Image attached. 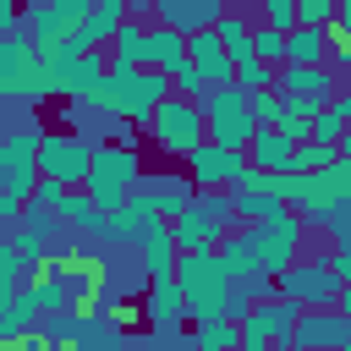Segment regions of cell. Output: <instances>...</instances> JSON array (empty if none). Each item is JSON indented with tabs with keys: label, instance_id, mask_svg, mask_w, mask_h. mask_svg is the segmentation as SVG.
Segmentation results:
<instances>
[{
	"label": "cell",
	"instance_id": "cell-10",
	"mask_svg": "<svg viewBox=\"0 0 351 351\" xmlns=\"http://www.w3.org/2000/svg\"><path fill=\"white\" fill-rule=\"evenodd\" d=\"M291 346H307V351L351 346V318H346V307H302L296 324H291Z\"/></svg>",
	"mask_w": 351,
	"mask_h": 351
},
{
	"label": "cell",
	"instance_id": "cell-37",
	"mask_svg": "<svg viewBox=\"0 0 351 351\" xmlns=\"http://www.w3.org/2000/svg\"><path fill=\"white\" fill-rule=\"evenodd\" d=\"M16 285H22V263H16V252H11V241H0V307L16 296Z\"/></svg>",
	"mask_w": 351,
	"mask_h": 351
},
{
	"label": "cell",
	"instance_id": "cell-22",
	"mask_svg": "<svg viewBox=\"0 0 351 351\" xmlns=\"http://www.w3.org/2000/svg\"><path fill=\"white\" fill-rule=\"evenodd\" d=\"M55 219H60V225H71V230H82V236H104V208H93V197H88V192H77V186L60 197Z\"/></svg>",
	"mask_w": 351,
	"mask_h": 351
},
{
	"label": "cell",
	"instance_id": "cell-9",
	"mask_svg": "<svg viewBox=\"0 0 351 351\" xmlns=\"http://www.w3.org/2000/svg\"><path fill=\"white\" fill-rule=\"evenodd\" d=\"M88 143L71 132H38V176L60 181V186H82L88 181Z\"/></svg>",
	"mask_w": 351,
	"mask_h": 351
},
{
	"label": "cell",
	"instance_id": "cell-8",
	"mask_svg": "<svg viewBox=\"0 0 351 351\" xmlns=\"http://www.w3.org/2000/svg\"><path fill=\"white\" fill-rule=\"evenodd\" d=\"M203 132H208V143H219V148H247V137L258 132V121L247 115V93L241 88H208V99H203Z\"/></svg>",
	"mask_w": 351,
	"mask_h": 351
},
{
	"label": "cell",
	"instance_id": "cell-38",
	"mask_svg": "<svg viewBox=\"0 0 351 351\" xmlns=\"http://www.w3.org/2000/svg\"><path fill=\"white\" fill-rule=\"evenodd\" d=\"M274 110H280V93H274V88H252V93H247V115H252L258 126H274Z\"/></svg>",
	"mask_w": 351,
	"mask_h": 351
},
{
	"label": "cell",
	"instance_id": "cell-29",
	"mask_svg": "<svg viewBox=\"0 0 351 351\" xmlns=\"http://www.w3.org/2000/svg\"><path fill=\"white\" fill-rule=\"evenodd\" d=\"M77 329H82V313H77V307H71V302H66V307H60V313H49V324H44V335H38V340H44V346H49V351H66V346H71V335H77Z\"/></svg>",
	"mask_w": 351,
	"mask_h": 351
},
{
	"label": "cell",
	"instance_id": "cell-28",
	"mask_svg": "<svg viewBox=\"0 0 351 351\" xmlns=\"http://www.w3.org/2000/svg\"><path fill=\"white\" fill-rule=\"evenodd\" d=\"M236 340H241V335H236V318H225V313L192 324V346H197V351H225V346H236Z\"/></svg>",
	"mask_w": 351,
	"mask_h": 351
},
{
	"label": "cell",
	"instance_id": "cell-36",
	"mask_svg": "<svg viewBox=\"0 0 351 351\" xmlns=\"http://www.w3.org/2000/svg\"><path fill=\"white\" fill-rule=\"evenodd\" d=\"M340 0H296V27H329Z\"/></svg>",
	"mask_w": 351,
	"mask_h": 351
},
{
	"label": "cell",
	"instance_id": "cell-17",
	"mask_svg": "<svg viewBox=\"0 0 351 351\" xmlns=\"http://www.w3.org/2000/svg\"><path fill=\"white\" fill-rule=\"evenodd\" d=\"M291 148H296L291 137H280L274 126H258V132L247 137V148H241V154H247V165H252V170H291Z\"/></svg>",
	"mask_w": 351,
	"mask_h": 351
},
{
	"label": "cell",
	"instance_id": "cell-35",
	"mask_svg": "<svg viewBox=\"0 0 351 351\" xmlns=\"http://www.w3.org/2000/svg\"><path fill=\"white\" fill-rule=\"evenodd\" d=\"M252 22H263V27H274V33H291V27H296V0H263V11H258Z\"/></svg>",
	"mask_w": 351,
	"mask_h": 351
},
{
	"label": "cell",
	"instance_id": "cell-23",
	"mask_svg": "<svg viewBox=\"0 0 351 351\" xmlns=\"http://www.w3.org/2000/svg\"><path fill=\"white\" fill-rule=\"evenodd\" d=\"M137 247H143V258H148V280H159V274H170V269H176V241H170V225H165V219L143 225Z\"/></svg>",
	"mask_w": 351,
	"mask_h": 351
},
{
	"label": "cell",
	"instance_id": "cell-44",
	"mask_svg": "<svg viewBox=\"0 0 351 351\" xmlns=\"http://www.w3.org/2000/svg\"><path fill=\"white\" fill-rule=\"evenodd\" d=\"M225 351H252V346H241V340H236V346H225Z\"/></svg>",
	"mask_w": 351,
	"mask_h": 351
},
{
	"label": "cell",
	"instance_id": "cell-5",
	"mask_svg": "<svg viewBox=\"0 0 351 351\" xmlns=\"http://www.w3.org/2000/svg\"><path fill=\"white\" fill-rule=\"evenodd\" d=\"M0 93H5V99H22V104H44V99H49L44 60H38L33 38L16 33V27L0 38Z\"/></svg>",
	"mask_w": 351,
	"mask_h": 351
},
{
	"label": "cell",
	"instance_id": "cell-1",
	"mask_svg": "<svg viewBox=\"0 0 351 351\" xmlns=\"http://www.w3.org/2000/svg\"><path fill=\"white\" fill-rule=\"evenodd\" d=\"M280 203L291 214H307L313 225H324L329 214H340L351 203V159H335L324 170H280Z\"/></svg>",
	"mask_w": 351,
	"mask_h": 351
},
{
	"label": "cell",
	"instance_id": "cell-19",
	"mask_svg": "<svg viewBox=\"0 0 351 351\" xmlns=\"http://www.w3.org/2000/svg\"><path fill=\"white\" fill-rule=\"evenodd\" d=\"M143 38H148V66H154V71H165V77H170V71H181V66H186V33H176V27H165V22H159V27H148Z\"/></svg>",
	"mask_w": 351,
	"mask_h": 351
},
{
	"label": "cell",
	"instance_id": "cell-41",
	"mask_svg": "<svg viewBox=\"0 0 351 351\" xmlns=\"http://www.w3.org/2000/svg\"><path fill=\"white\" fill-rule=\"evenodd\" d=\"M11 346H16V351H49V346H44L38 335H22V340H11Z\"/></svg>",
	"mask_w": 351,
	"mask_h": 351
},
{
	"label": "cell",
	"instance_id": "cell-42",
	"mask_svg": "<svg viewBox=\"0 0 351 351\" xmlns=\"http://www.w3.org/2000/svg\"><path fill=\"white\" fill-rule=\"evenodd\" d=\"M165 351H197L192 340H165Z\"/></svg>",
	"mask_w": 351,
	"mask_h": 351
},
{
	"label": "cell",
	"instance_id": "cell-31",
	"mask_svg": "<svg viewBox=\"0 0 351 351\" xmlns=\"http://www.w3.org/2000/svg\"><path fill=\"white\" fill-rule=\"evenodd\" d=\"M11 241V252H16V263H22V274L33 269V263H44V247H49V236L44 230H33V225H22L16 236H5Z\"/></svg>",
	"mask_w": 351,
	"mask_h": 351
},
{
	"label": "cell",
	"instance_id": "cell-15",
	"mask_svg": "<svg viewBox=\"0 0 351 351\" xmlns=\"http://www.w3.org/2000/svg\"><path fill=\"white\" fill-rule=\"evenodd\" d=\"M181 318H186L181 285H176L170 274H159V280H154V291H148V324H154V335H176V329H181Z\"/></svg>",
	"mask_w": 351,
	"mask_h": 351
},
{
	"label": "cell",
	"instance_id": "cell-11",
	"mask_svg": "<svg viewBox=\"0 0 351 351\" xmlns=\"http://www.w3.org/2000/svg\"><path fill=\"white\" fill-rule=\"evenodd\" d=\"M137 176H143V159L132 143H93L82 186H137Z\"/></svg>",
	"mask_w": 351,
	"mask_h": 351
},
{
	"label": "cell",
	"instance_id": "cell-45",
	"mask_svg": "<svg viewBox=\"0 0 351 351\" xmlns=\"http://www.w3.org/2000/svg\"><path fill=\"white\" fill-rule=\"evenodd\" d=\"M214 5H241V0H214Z\"/></svg>",
	"mask_w": 351,
	"mask_h": 351
},
{
	"label": "cell",
	"instance_id": "cell-39",
	"mask_svg": "<svg viewBox=\"0 0 351 351\" xmlns=\"http://www.w3.org/2000/svg\"><path fill=\"white\" fill-rule=\"evenodd\" d=\"M66 192H71V186H60V181H49V176H38V181H33V192H27V203H33V208H49V214H55Z\"/></svg>",
	"mask_w": 351,
	"mask_h": 351
},
{
	"label": "cell",
	"instance_id": "cell-43",
	"mask_svg": "<svg viewBox=\"0 0 351 351\" xmlns=\"http://www.w3.org/2000/svg\"><path fill=\"white\" fill-rule=\"evenodd\" d=\"M5 104H11V99H5V93H0V132H5Z\"/></svg>",
	"mask_w": 351,
	"mask_h": 351
},
{
	"label": "cell",
	"instance_id": "cell-6",
	"mask_svg": "<svg viewBox=\"0 0 351 351\" xmlns=\"http://www.w3.org/2000/svg\"><path fill=\"white\" fill-rule=\"evenodd\" d=\"M340 291H346V280L335 274L329 252H313L307 263L296 258V263H285V269L274 274V296H291V302H302V307H335Z\"/></svg>",
	"mask_w": 351,
	"mask_h": 351
},
{
	"label": "cell",
	"instance_id": "cell-26",
	"mask_svg": "<svg viewBox=\"0 0 351 351\" xmlns=\"http://www.w3.org/2000/svg\"><path fill=\"white\" fill-rule=\"evenodd\" d=\"M285 60L291 66H318L324 60V27H291L285 33Z\"/></svg>",
	"mask_w": 351,
	"mask_h": 351
},
{
	"label": "cell",
	"instance_id": "cell-46",
	"mask_svg": "<svg viewBox=\"0 0 351 351\" xmlns=\"http://www.w3.org/2000/svg\"><path fill=\"white\" fill-rule=\"evenodd\" d=\"M5 33H11V27H0V38H5Z\"/></svg>",
	"mask_w": 351,
	"mask_h": 351
},
{
	"label": "cell",
	"instance_id": "cell-3",
	"mask_svg": "<svg viewBox=\"0 0 351 351\" xmlns=\"http://www.w3.org/2000/svg\"><path fill=\"white\" fill-rule=\"evenodd\" d=\"M104 82H110V93H115V121H132L137 132L148 126L154 104L170 93V77L154 71V66H121V60H110V66H104Z\"/></svg>",
	"mask_w": 351,
	"mask_h": 351
},
{
	"label": "cell",
	"instance_id": "cell-25",
	"mask_svg": "<svg viewBox=\"0 0 351 351\" xmlns=\"http://www.w3.org/2000/svg\"><path fill=\"white\" fill-rule=\"evenodd\" d=\"M148 27L143 22H121L115 33H110V60H121V66H148V38H143Z\"/></svg>",
	"mask_w": 351,
	"mask_h": 351
},
{
	"label": "cell",
	"instance_id": "cell-27",
	"mask_svg": "<svg viewBox=\"0 0 351 351\" xmlns=\"http://www.w3.org/2000/svg\"><path fill=\"white\" fill-rule=\"evenodd\" d=\"M230 192V186H225ZM285 203L280 197H269V192H230V214H236V225L247 219V225H258V219H274Z\"/></svg>",
	"mask_w": 351,
	"mask_h": 351
},
{
	"label": "cell",
	"instance_id": "cell-13",
	"mask_svg": "<svg viewBox=\"0 0 351 351\" xmlns=\"http://www.w3.org/2000/svg\"><path fill=\"white\" fill-rule=\"evenodd\" d=\"M340 88V71L335 66H291V60H280L274 66V93H302V99H313V104H324L329 93Z\"/></svg>",
	"mask_w": 351,
	"mask_h": 351
},
{
	"label": "cell",
	"instance_id": "cell-16",
	"mask_svg": "<svg viewBox=\"0 0 351 351\" xmlns=\"http://www.w3.org/2000/svg\"><path fill=\"white\" fill-rule=\"evenodd\" d=\"M148 5H154V16H159L165 27H176V33H197V27H208V22L219 16L214 0H148Z\"/></svg>",
	"mask_w": 351,
	"mask_h": 351
},
{
	"label": "cell",
	"instance_id": "cell-40",
	"mask_svg": "<svg viewBox=\"0 0 351 351\" xmlns=\"http://www.w3.org/2000/svg\"><path fill=\"white\" fill-rule=\"evenodd\" d=\"M16 16H22V0H0V27H16Z\"/></svg>",
	"mask_w": 351,
	"mask_h": 351
},
{
	"label": "cell",
	"instance_id": "cell-21",
	"mask_svg": "<svg viewBox=\"0 0 351 351\" xmlns=\"http://www.w3.org/2000/svg\"><path fill=\"white\" fill-rule=\"evenodd\" d=\"M121 324L110 313H82V329L71 335V351H121Z\"/></svg>",
	"mask_w": 351,
	"mask_h": 351
},
{
	"label": "cell",
	"instance_id": "cell-2",
	"mask_svg": "<svg viewBox=\"0 0 351 351\" xmlns=\"http://www.w3.org/2000/svg\"><path fill=\"white\" fill-rule=\"evenodd\" d=\"M170 280L181 285V302H186L192 324H197V318H219V313H225L230 274H225V263H219V252H214V247H203V252H176Z\"/></svg>",
	"mask_w": 351,
	"mask_h": 351
},
{
	"label": "cell",
	"instance_id": "cell-14",
	"mask_svg": "<svg viewBox=\"0 0 351 351\" xmlns=\"http://www.w3.org/2000/svg\"><path fill=\"white\" fill-rule=\"evenodd\" d=\"M186 66H192L208 88H225V82H230V55H225V44L214 38V27L186 33Z\"/></svg>",
	"mask_w": 351,
	"mask_h": 351
},
{
	"label": "cell",
	"instance_id": "cell-32",
	"mask_svg": "<svg viewBox=\"0 0 351 351\" xmlns=\"http://www.w3.org/2000/svg\"><path fill=\"white\" fill-rule=\"evenodd\" d=\"M252 60H263V66H280L285 60V33H274V27H263V22H252Z\"/></svg>",
	"mask_w": 351,
	"mask_h": 351
},
{
	"label": "cell",
	"instance_id": "cell-47",
	"mask_svg": "<svg viewBox=\"0 0 351 351\" xmlns=\"http://www.w3.org/2000/svg\"><path fill=\"white\" fill-rule=\"evenodd\" d=\"M121 351H137V346H121Z\"/></svg>",
	"mask_w": 351,
	"mask_h": 351
},
{
	"label": "cell",
	"instance_id": "cell-33",
	"mask_svg": "<svg viewBox=\"0 0 351 351\" xmlns=\"http://www.w3.org/2000/svg\"><path fill=\"white\" fill-rule=\"evenodd\" d=\"M192 192H197V186H192L186 176H181V181H165V186H154V203H159V219H176V214H181V208L192 203Z\"/></svg>",
	"mask_w": 351,
	"mask_h": 351
},
{
	"label": "cell",
	"instance_id": "cell-18",
	"mask_svg": "<svg viewBox=\"0 0 351 351\" xmlns=\"http://www.w3.org/2000/svg\"><path fill=\"white\" fill-rule=\"evenodd\" d=\"M165 225H170L176 252H203V247H214V241H219V230L203 219V208H197V203H186V208H181L176 219H165Z\"/></svg>",
	"mask_w": 351,
	"mask_h": 351
},
{
	"label": "cell",
	"instance_id": "cell-4",
	"mask_svg": "<svg viewBox=\"0 0 351 351\" xmlns=\"http://www.w3.org/2000/svg\"><path fill=\"white\" fill-rule=\"evenodd\" d=\"M170 159H186L208 132H203V104H192V99H181V93H165L159 104H154V115H148V126H143Z\"/></svg>",
	"mask_w": 351,
	"mask_h": 351
},
{
	"label": "cell",
	"instance_id": "cell-7",
	"mask_svg": "<svg viewBox=\"0 0 351 351\" xmlns=\"http://www.w3.org/2000/svg\"><path fill=\"white\" fill-rule=\"evenodd\" d=\"M247 241H252V252H258V269H263V274H280L285 263H296V258H302L307 225H302V214L280 208L274 219H258V225H247Z\"/></svg>",
	"mask_w": 351,
	"mask_h": 351
},
{
	"label": "cell",
	"instance_id": "cell-12",
	"mask_svg": "<svg viewBox=\"0 0 351 351\" xmlns=\"http://www.w3.org/2000/svg\"><path fill=\"white\" fill-rule=\"evenodd\" d=\"M247 165V154L241 148H219V143H197L192 154H186V181L203 192V186H230V176Z\"/></svg>",
	"mask_w": 351,
	"mask_h": 351
},
{
	"label": "cell",
	"instance_id": "cell-20",
	"mask_svg": "<svg viewBox=\"0 0 351 351\" xmlns=\"http://www.w3.org/2000/svg\"><path fill=\"white\" fill-rule=\"evenodd\" d=\"M214 252H219V263H225L230 280H252V274H263V269H258V252H252V241H247V230H236V225L214 241Z\"/></svg>",
	"mask_w": 351,
	"mask_h": 351
},
{
	"label": "cell",
	"instance_id": "cell-30",
	"mask_svg": "<svg viewBox=\"0 0 351 351\" xmlns=\"http://www.w3.org/2000/svg\"><path fill=\"white\" fill-rule=\"evenodd\" d=\"M340 159V148L335 143H318V137H302L296 148H291V170H324V165H335Z\"/></svg>",
	"mask_w": 351,
	"mask_h": 351
},
{
	"label": "cell",
	"instance_id": "cell-34",
	"mask_svg": "<svg viewBox=\"0 0 351 351\" xmlns=\"http://www.w3.org/2000/svg\"><path fill=\"white\" fill-rule=\"evenodd\" d=\"M230 88H241V93L274 88V66H263V60H236V66H230Z\"/></svg>",
	"mask_w": 351,
	"mask_h": 351
},
{
	"label": "cell",
	"instance_id": "cell-24",
	"mask_svg": "<svg viewBox=\"0 0 351 351\" xmlns=\"http://www.w3.org/2000/svg\"><path fill=\"white\" fill-rule=\"evenodd\" d=\"M0 170H38V132H0Z\"/></svg>",
	"mask_w": 351,
	"mask_h": 351
}]
</instances>
